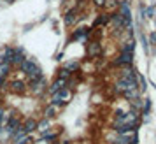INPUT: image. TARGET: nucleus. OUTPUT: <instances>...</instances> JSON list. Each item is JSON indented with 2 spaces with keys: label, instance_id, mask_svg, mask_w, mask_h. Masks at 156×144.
I'll use <instances>...</instances> for the list:
<instances>
[{
  "label": "nucleus",
  "instance_id": "nucleus-1",
  "mask_svg": "<svg viewBox=\"0 0 156 144\" xmlns=\"http://www.w3.org/2000/svg\"><path fill=\"white\" fill-rule=\"evenodd\" d=\"M18 69H20L23 74H27V76H28V83L41 79V77L44 76V74H42V69L37 65V62L34 60V58H27V56H25L21 62H20Z\"/></svg>",
  "mask_w": 156,
  "mask_h": 144
},
{
  "label": "nucleus",
  "instance_id": "nucleus-2",
  "mask_svg": "<svg viewBox=\"0 0 156 144\" xmlns=\"http://www.w3.org/2000/svg\"><path fill=\"white\" fill-rule=\"evenodd\" d=\"M72 99V92L69 90V88H62V90H58L56 93L51 95V104H55V106H58V107H62V106H65V104H69Z\"/></svg>",
  "mask_w": 156,
  "mask_h": 144
},
{
  "label": "nucleus",
  "instance_id": "nucleus-3",
  "mask_svg": "<svg viewBox=\"0 0 156 144\" xmlns=\"http://www.w3.org/2000/svg\"><path fill=\"white\" fill-rule=\"evenodd\" d=\"M28 88H30V92H32V95H35V97H42V95L48 92V83H46V79H44V76H42L41 79L32 81Z\"/></svg>",
  "mask_w": 156,
  "mask_h": 144
},
{
  "label": "nucleus",
  "instance_id": "nucleus-4",
  "mask_svg": "<svg viewBox=\"0 0 156 144\" xmlns=\"http://www.w3.org/2000/svg\"><path fill=\"white\" fill-rule=\"evenodd\" d=\"M133 63V53H119V56L114 60L116 67H132Z\"/></svg>",
  "mask_w": 156,
  "mask_h": 144
},
{
  "label": "nucleus",
  "instance_id": "nucleus-5",
  "mask_svg": "<svg viewBox=\"0 0 156 144\" xmlns=\"http://www.w3.org/2000/svg\"><path fill=\"white\" fill-rule=\"evenodd\" d=\"M11 142H12V144H28L30 142V135H28V134H25L23 128L20 127V128L11 135Z\"/></svg>",
  "mask_w": 156,
  "mask_h": 144
},
{
  "label": "nucleus",
  "instance_id": "nucleus-6",
  "mask_svg": "<svg viewBox=\"0 0 156 144\" xmlns=\"http://www.w3.org/2000/svg\"><path fill=\"white\" fill-rule=\"evenodd\" d=\"M86 53H88V56L90 58H98L100 55H102V44H100L98 41H91V42H88Z\"/></svg>",
  "mask_w": 156,
  "mask_h": 144
},
{
  "label": "nucleus",
  "instance_id": "nucleus-7",
  "mask_svg": "<svg viewBox=\"0 0 156 144\" xmlns=\"http://www.w3.org/2000/svg\"><path fill=\"white\" fill-rule=\"evenodd\" d=\"M69 85V81L67 79H62V77H56V79L53 81V85H49L48 86V93L53 95V93H56L58 90H62V88H65Z\"/></svg>",
  "mask_w": 156,
  "mask_h": 144
},
{
  "label": "nucleus",
  "instance_id": "nucleus-8",
  "mask_svg": "<svg viewBox=\"0 0 156 144\" xmlns=\"http://www.w3.org/2000/svg\"><path fill=\"white\" fill-rule=\"evenodd\" d=\"M77 20H79L77 18V9H72V11H69V13L63 16V23H65V27H69V28L74 27V25L77 23Z\"/></svg>",
  "mask_w": 156,
  "mask_h": 144
},
{
  "label": "nucleus",
  "instance_id": "nucleus-9",
  "mask_svg": "<svg viewBox=\"0 0 156 144\" xmlns=\"http://www.w3.org/2000/svg\"><path fill=\"white\" fill-rule=\"evenodd\" d=\"M9 86H11V92H12V93H25V92H27V83H25V81H20V79H14V81H11V85H9Z\"/></svg>",
  "mask_w": 156,
  "mask_h": 144
},
{
  "label": "nucleus",
  "instance_id": "nucleus-10",
  "mask_svg": "<svg viewBox=\"0 0 156 144\" xmlns=\"http://www.w3.org/2000/svg\"><path fill=\"white\" fill-rule=\"evenodd\" d=\"M60 109L62 107H58V106H55V104H48L46 107H44V120H53L55 116L60 113Z\"/></svg>",
  "mask_w": 156,
  "mask_h": 144
},
{
  "label": "nucleus",
  "instance_id": "nucleus-11",
  "mask_svg": "<svg viewBox=\"0 0 156 144\" xmlns=\"http://www.w3.org/2000/svg\"><path fill=\"white\" fill-rule=\"evenodd\" d=\"M90 34H91V30L90 28H77V30H74L72 39H74V41H88Z\"/></svg>",
  "mask_w": 156,
  "mask_h": 144
},
{
  "label": "nucleus",
  "instance_id": "nucleus-12",
  "mask_svg": "<svg viewBox=\"0 0 156 144\" xmlns=\"http://www.w3.org/2000/svg\"><path fill=\"white\" fill-rule=\"evenodd\" d=\"M21 128H23L25 134L32 135V132H35V128H37V121L35 120H32V118H27L25 123H21Z\"/></svg>",
  "mask_w": 156,
  "mask_h": 144
},
{
  "label": "nucleus",
  "instance_id": "nucleus-13",
  "mask_svg": "<svg viewBox=\"0 0 156 144\" xmlns=\"http://www.w3.org/2000/svg\"><path fill=\"white\" fill-rule=\"evenodd\" d=\"M37 132L41 134V135H44V134H48L51 130V123H49V120H42V121H37Z\"/></svg>",
  "mask_w": 156,
  "mask_h": 144
},
{
  "label": "nucleus",
  "instance_id": "nucleus-14",
  "mask_svg": "<svg viewBox=\"0 0 156 144\" xmlns=\"http://www.w3.org/2000/svg\"><path fill=\"white\" fill-rule=\"evenodd\" d=\"M135 49V41L133 39H128L119 46V53H133Z\"/></svg>",
  "mask_w": 156,
  "mask_h": 144
},
{
  "label": "nucleus",
  "instance_id": "nucleus-15",
  "mask_svg": "<svg viewBox=\"0 0 156 144\" xmlns=\"http://www.w3.org/2000/svg\"><path fill=\"white\" fill-rule=\"evenodd\" d=\"M11 69H12L11 63H7V62H0V77H4V79H5Z\"/></svg>",
  "mask_w": 156,
  "mask_h": 144
},
{
  "label": "nucleus",
  "instance_id": "nucleus-16",
  "mask_svg": "<svg viewBox=\"0 0 156 144\" xmlns=\"http://www.w3.org/2000/svg\"><path fill=\"white\" fill-rule=\"evenodd\" d=\"M109 23V14H100L97 20H95V23H93V27H104V25H107Z\"/></svg>",
  "mask_w": 156,
  "mask_h": 144
},
{
  "label": "nucleus",
  "instance_id": "nucleus-17",
  "mask_svg": "<svg viewBox=\"0 0 156 144\" xmlns=\"http://www.w3.org/2000/svg\"><path fill=\"white\" fill-rule=\"evenodd\" d=\"M65 69L74 74V72L79 70V62H77V60H72V62H69V63H65Z\"/></svg>",
  "mask_w": 156,
  "mask_h": 144
},
{
  "label": "nucleus",
  "instance_id": "nucleus-18",
  "mask_svg": "<svg viewBox=\"0 0 156 144\" xmlns=\"http://www.w3.org/2000/svg\"><path fill=\"white\" fill-rule=\"evenodd\" d=\"M118 4H119V2H118V0H105V4H104V9H107V11H116V9H118Z\"/></svg>",
  "mask_w": 156,
  "mask_h": 144
},
{
  "label": "nucleus",
  "instance_id": "nucleus-19",
  "mask_svg": "<svg viewBox=\"0 0 156 144\" xmlns=\"http://www.w3.org/2000/svg\"><path fill=\"white\" fill-rule=\"evenodd\" d=\"M58 77H62V79H67V81H69V79L72 77V72H69V70H67V69L63 67V69H60V74H58Z\"/></svg>",
  "mask_w": 156,
  "mask_h": 144
},
{
  "label": "nucleus",
  "instance_id": "nucleus-20",
  "mask_svg": "<svg viewBox=\"0 0 156 144\" xmlns=\"http://www.w3.org/2000/svg\"><path fill=\"white\" fill-rule=\"evenodd\" d=\"M34 144H51V142H49V141H46L44 137H41V139H37V141H35Z\"/></svg>",
  "mask_w": 156,
  "mask_h": 144
},
{
  "label": "nucleus",
  "instance_id": "nucleus-21",
  "mask_svg": "<svg viewBox=\"0 0 156 144\" xmlns=\"http://www.w3.org/2000/svg\"><path fill=\"white\" fill-rule=\"evenodd\" d=\"M93 2H95L97 7H104V4H105V0H93Z\"/></svg>",
  "mask_w": 156,
  "mask_h": 144
},
{
  "label": "nucleus",
  "instance_id": "nucleus-22",
  "mask_svg": "<svg viewBox=\"0 0 156 144\" xmlns=\"http://www.w3.org/2000/svg\"><path fill=\"white\" fill-rule=\"evenodd\" d=\"M151 44H154L156 46V32L154 34H151Z\"/></svg>",
  "mask_w": 156,
  "mask_h": 144
}]
</instances>
